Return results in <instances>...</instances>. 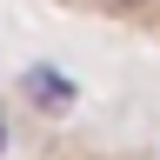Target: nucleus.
I'll list each match as a JSON object with an SVG mask.
<instances>
[{"mask_svg":"<svg viewBox=\"0 0 160 160\" xmlns=\"http://www.w3.org/2000/svg\"><path fill=\"white\" fill-rule=\"evenodd\" d=\"M113 7H147V0H113Z\"/></svg>","mask_w":160,"mask_h":160,"instance_id":"obj_3","label":"nucleus"},{"mask_svg":"<svg viewBox=\"0 0 160 160\" xmlns=\"http://www.w3.org/2000/svg\"><path fill=\"white\" fill-rule=\"evenodd\" d=\"M20 93H27L40 113H73V107H80V87H73V73L47 67V60H33V67L20 73Z\"/></svg>","mask_w":160,"mask_h":160,"instance_id":"obj_1","label":"nucleus"},{"mask_svg":"<svg viewBox=\"0 0 160 160\" xmlns=\"http://www.w3.org/2000/svg\"><path fill=\"white\" fill-rule=\"evenodd\" d=\"M0 153H7V120H0Z\"/></svg>","mask_w":160,"mask_h":160,"instance_id":"obj_2","label":"nucleus"}]
</instances>
